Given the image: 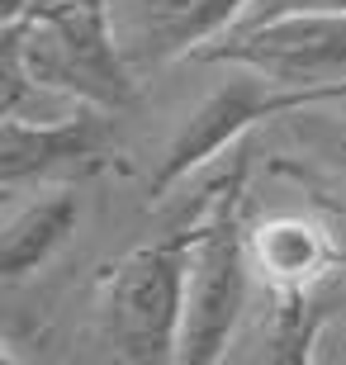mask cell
Masks as SVG:
<instances>
[{
	"mask_svg": "<svg viewBox=\"0 0 346 365\" xmlns=\"http://www.w3.org/2000/svg\"><path fill=\"white\" fill-rule=\"evenodd\" d=\"M5 109H19L24 91L76 95L86 105L123 109L138 81L114 38L109 0H5Z\"/></svg>",
	"mask_w": 346,
	"mask_h": 365,
	"instance_id": "6da1fadb",
	"label": "cell"
},
{
	"mask_svg": "<svg viewBox=\"0 0 346 365\" xmlns=\"http://www.w3.org/2000/svg\"><path fill=\"white\" fill-rule=\"evenodd\" d=\"M195 218L133 247L109 266L95 304V332L119 361H175L185 327Z\"/></svg>",
	"mask_w": 346,
	"mask_h": 365,
	"instance_id": "7a4b0ae2",
	"label": "cell"
},
{
	"mask_svg": "<svg viewBox=\"0 0 346 365\" xmlns=\"http://www.w3.org/2000/svg\"><path fill=\"white\" fill-rule=\"evenodd\" d=\"M252 232H242V166L218 185L200 218L190 247V289H185V327L175 361H218L233 341L247 289H252Z\"/></svg>",
	"mask_w": 346,
	"mask_h": 365,
	"instance_id": "3957f363",
	"label": "cell"
},
{
	"mask_svg": "<svg viewBox=\"0 0 346 365\" xmlns=\"http://www.w3.org/2000/svg\"><path fill=\"white\" fill-rule=\"evenodd\" d=\"M346 100V86H280L270 76L252 67H233L223 86L213 95H204V105L180 123V133L171 138V148L161 157L157 176H152V195H166L175 180H185L195 166H204L209 157H218L223 148L242 143L247 128H256L261 119H280L294 109L332 105Z\"/></svg>",
	"mask_w": 346,
	"mask_h": 365,
	"instance_id": "277c9868",
	"label": "cell"
},
{
	"mask_svg": "<svg viewBox=\"0 0 346 365\" xmlns=\"http://www.w3.org/2000/svg\"><path fill=\"white\" fill-rule=\"evenodd\" d=\"M200 57L223 67H252L280 86H346V14H256L209 43Z\"/></svg>",
	"mask_w": 346,
	"mask_h": 365,
	"instance_id": "5b68a950",
	"label": "cell"
},
{
	"mask_svg": "<svg viewBox=\"0 0 346 365\" xmlns=\"http://www.w3.org/2000/svg\"><path fill=\"white\" fill-rule=\"evenodd\" d=\"M256 0H109L114 38L123 62L138 71H157L175 57H200L209 43L223 38V29L242 19Z\"/></svg>",
	"mask_w": 346,
	"mask_h": 365,
	"instance_id": "8992f818",
	"label": "cell"
},
{
	"mask_svg": "<svg viewBox=\"0 0 346 365\" xmlns=\"http://www.w3.org/2000/svg\"><path fill=\"white\" fill-rule=\"evenodd\" d=\"M109 114L105 105H86L57 119L29 123L24 114H5L0 123V180L24 185L48 176H86L109 152Z\"/></svg>",
	"mask_w": 346,
	"mask_h": 365,
	"instance_id": "52a82bcc",
	"label": "cell"
},
{
	"mask_svg": "<svg viewBox=\"0 0 346 365\" xmlns=\"http://www.w3.org/2000/svg\"><path fill=\"white\" fill-rule=\"evenodd\" d=\"M332 261L327 232L304 214H280L252 232V266L270 289H313Z\"/></svg>",
	"mask_w": 346,
	"mask_h": 365,
	"instance_id": "ba28073f",
	"label": "cell"
},
{
	"mask_svg": "<svg viewBox=\"0 0 346 365\" xmlns=\"http://www.w3.org/2000/svg\"><path fill=\"white\" fill-rule=\"evenodd\" d=\"M76 223H81V195L76 190H53L48 200L24 204V209L5 223V237H0V275H5V280L34 275L43 261L71 237Z\"/></svg>",
	"mask_w": 346,
	"mask_h": 365,
	"instance_id": "9c48e42d",
	"label": "cell"
},
{
	"mask_svg": "<svg viewBox=\"0 0 346 365\" xmlns=\"http://www.w3.org/2000/svg\"><path fill=\"white\" fill-rule=\"evenodd\" d=\"M275 318H270V361H308V346L318 337L322 309L313 289H275Z\"/></svg>",
	"mask_w": 346,
	"mask_h": 365,
	"instance_id": "30bf717a",
	"label": "cell"
},
{
	"mask_svg": "<svg viewBox=\"0 0 346 365\" xmlns=\"http://www.w3.org/2000/svg\"><path fill=\"white\" fill-rule=\"evenodd\" d=\"M290 10H327L346 14V0H256V14H290ZM252 14V19H256Z\"/></svg>",
	"mask_w": 346,
	"mask_h": 365,
	"instance_id": "8fae6325",
	"label": "cell"
}]
</instances>
